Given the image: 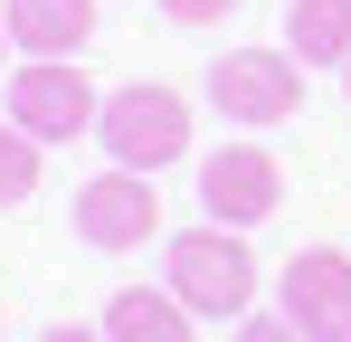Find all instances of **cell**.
<instances>
[{
  "mask_svg": "<svg viewBox=\"0 0 351 342\" xmlns=\"http://www.w3.org/2000/svg\"><path fill=\"white\" fill-rule=\"evenodd\" d=\"M95 143H105L123 171H171L180 152H190V95H180V86H162V76H133V86H114V95H105Z\"/></svg>",
  "mask_w": 351,
  "mask_h": 342,
  "instance_id": "7a4b0ae2",
  "label": "cell"
},
{
  "mask_svg": "<svg viewBox=\"0 0 351 342\" xmlns=\"http://www.w3.org/2000/svg\"><path fill=\"white\" fill-rule=\"evenodd\" d=\"M29 190H38V133L0 124V209H19Z\"/></svg>",
  "mask_w": 351,
  "mask_h": 342,
  "instance_id": "8fae6325",
  "label": "cell"
},
{
  "mask_svg": "<svg viewBox=\"0 0 351 342\" xmlns=\"http://www.w3.org/2000/svg\"><path fill=\"white\" fill-rule=\"evenodd\" d=\"M10 48H19V38H10V10H0V57H10Z\"/></svg>",
  "mask_w": 351,
  "mask_h": 342,
  "instance_id": "9a60e30c",
  "label": "cell"
},
{
  "mask_svg": "<svg viewBox=\"0 0 351 342\" xmlns=\"http://www.w3.org/2000/svg\"><path fill=\"white\" fill-rule=\"evenodd\" d=\"M342 95H351V67H342Z\"/></svg>",
  "mask_w": 351,
  "mask_h": 342,
  "instance_id": "2e32d148",
  "label": "cell"
},
{
  "mask_svg": "<svg viewBox=\"0 0 351 342\" xmlns=\"http://www.w3.org/2000/svg\"><path fill=\"white\" fill-rule=\"evenodd\" d=\"M237 342H304V333H294L285 314H247V323H237Z\"/></svg>",
  "mask_w": 351,
  "mask_h": 342,
  "instance_id": "4fadbf2b",
  "label": "cell"
},
{
  "mask_svg": "<svg viewBox=\"0 0 351 342\" xmlns=\"http://www.w3.org/2000/svg\"><path fill=\"white\" fill-rule=\"evenodd\" d=\"M285 48L304 67H351V0H294L285 10Z\"/></svg>",
  "mask_w": 351,
  "mask_h": 342,
  "instance_id": "30bf717a",
  "label": "cell"
},
{
  "mask_svg": "<svg viewBox=\"0 0 351 342\" xmlns=\"http://www.w3.org/2000/svg\"><path fill=\"white\" fill-rule=\"evenodd\" d=\"M162 285L199 323H247L256 314V247H247V228H219V219L180 228L171 247H162Z\"/></svg>",
  "mask_w": 351,
  "mask_h": 342,
  "instance_id": "6da1fadb",
  "label": "cell"
},
{
  "mask_svg": "<svg viewBox=\"0 0 351 342\" xmlns=\"http://www.w3.org/2000/svg\"><path fill=\"white\" fill-rule=\"evenodd\" d=\"M162 228V200H152V171H95L86 190H76V238L86 247H105V257H123V247H143Z\"/></svg>",
  "mask_w": 351,
  "mask_h": 342,
  "instance_id": "52a82bcc",
  "label": "cell"
},
{
  "mask_svg": "<svg viewBox=\"0 0 351 342\" xmlns=\"http://www.w3.org/2000/svg\"><path fill=\"white\" fill-rule=\"evenodd\" d=\"M10 38L29 57H76L95 38V0H10Z\"/></svg>",
  "mask_w": 351,
  "mask_h": 342,
  "instance_id": "9c48e42d",
  "label": "cell"
},
{
  "mask_svg": "<svg viewBox=\"0 0 351 342\" xmlns=\"http://www.w3.org/2000/svg\"><path fill=\"white\" fill-rule=\"evenodd\" d=\"M95 114H105V95L86 86L76 57H29V67H10V124H19V133L76 143V133H95Z\"/></svg>",
  "mask_w": 351,
  "mask_h": 342,
  "instance_id": "277c9868",
  "label": "cell"
},
{
  "mask_svg": "<svg viewBox=\"0 0 351 342\" xmlns=\"http://www.w3.org/2000/svg\"><path fill=\"white\" fill-rule=\"evenodd\" d=\"M199 209L219 228H256L285 209V171H276V152H256V143H219L209 162H199Z\"/></svg>",
  "mask_w": 351,
  "mask_h": 342,
  "instance_id": "5b68a950",
  "label": "cell"
},
{
  "mask_svg": "<svg viewBox=\"0 0 351 342\" xmlns=\"http://www.w3.org/2000/svg\"><path fill=\"white\" fill-rule=\"evenodd\" d=\"M276 295H285V323L304 342H351V257H342V247H304V257H285Z\"/></svg>",
  "mask_w": 351,
  "mask_h": 342,
  "instance_id": "8992f818",
  "label": "cell"
},
{
  "mask_svg": "<svg viewBox=\"0 0 351 342\" xmlns=\"http://www.w3.org/2000/svg\"><path fill=\"white\" fill-rule=\"evenodd\" d=\"M228 10H247V0H162V19H180V29H219Z\"/></svg>",
  "mask_w": 351,
  "mask_h": 342,
  "instance_id": "7c38bea8",
  "label": "cell"
},
{
  "mask_svg": "<svg viewBox=\"0 0 351 342\" xmlns=\"http://www.w3.org/2000/svg\"><path fill=\"white\" fill-rule=\"evenodd\" d=\"M209 105L228 114V124H294L304 114V57L294 48H228L209 57Z\"/></svg>",
  "mask_w": 351,
  "mask_h": 342,
  "instance_id": "3957f363",
  "label": "cell"
},
{
  "mask_svg": "<svg viewBox=\"0 0 351 342\" xmlns=\"http://www.w3.org/2000/svg\"><path fill=\"white\" fill-rule=\"evenodd\" d=\"M190 304H180L171 285H114V304H105V342H190Z\"/></svg>",
  "mask_w": 351,
  "mask_h": 342,
  "instance_id": "ba28073f",
  "label": "cell"
},
{
  "mask_svg": "<svg viewBox=\"0 0 351 342\" xmlns=\"http://www.w3.org/2000/svg\"><path fill=\"white\" fill-rule=\"evenodd\" d=\"M38 342H105V323H58V333H38Z\"/></svg>",
  "mask_w": 351,
  "mask_h": 342,
  "instance_id": "5bb4252c",
  "label": "cell"
}]
</instances>
